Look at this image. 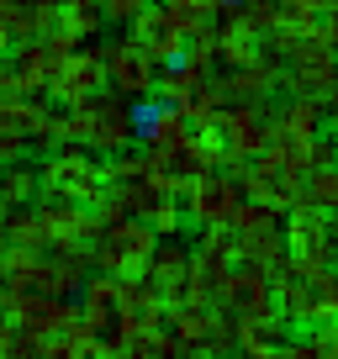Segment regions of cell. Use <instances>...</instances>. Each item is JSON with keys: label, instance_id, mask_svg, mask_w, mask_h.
<instances>
[{"label": "cell", "instance_id": "obj_1", "mask_svg": "<svg viewBox=\"0 0 338 359\" xmlns=\"http://www.w3.org/2000/svg\"><path fill=\"white\" fill-rule=\"evenodd\" d=\"M154 248H158V233L143 222V217H116V222H106L101 238H95L90 269L116 275V280H143V269H148V259H154Z\"/></svg>", "mask_w": 338, "mask_h": 359}, {"label": "cell", "instance_id": "obj_2", "mask_svg": "<svg viewBox=\"0 0 338 359\" xmlns=\"http://www.w3.org/2000/svg\"><path fill=\"white\" fill-rule=\"evenodd\" d=\"M37 191H43L48 201L95 206L111 191V180H106V164L85 158V148H58V154L43 158V169H37Z\"/></svg>", "mask_w": 338, "mask_h": 359}, {"label": "cell", "instance_id": "obj_3", "mask_svg": "<svg viewBox=\"0 0 338 359\" xmlns=\"http://www.w3.org/2000/svg\"><path fill=\"white\" fill-rule=\"evenodd\" d=\"M127 27H133V43L143 48L158 69H169V64H180V58H185V43H191V37L175 27V16H169L164 0H148V6H143Z\"/></svg>", "mask_w": 338, "mask_h": 359}, {"label": "cell", "instance_id": "obj_4", "mask_svg": "<svg viewBox=\"0 0 338 359\" xmlns=\"http://www.w3.org/2000/svg\"><path fill=\"white\" fill-rule=\"evenodd\" d=\"M217 133H222L233 164H248V158H259L270 148V122L254 101H227L222 116H217Z\"/></svg>", "mask_w": 338, "mask_h": 359}, {"label": "cell", "instance_id": "obj_5", "mask_svg": "<svg viewBox=\"0 0 338 359\" xmlns=\"http://www.w3.org/2000/svg\"><path fill=\"white\" fill-rule=\"evenodd\" d=\"M238 201H243V180L217 175V169L201 175V180H191V191H185V212L201 227H227L233 212H238Z\"/></svg>", "mask_w": 338, "mask_h": 359}, {"label": "cell", "instance_id": "obj_6", "mask_svg": "<svg viewBox=\"0 0 338 359\" xmlns=\"http://www.w3.org/2000/svg\"><path fill=\"white\" fill-rule=\"evenodd\" d=\"M101 85H106V58H101V48H74V53L53 69V79H48V101L79 106L85 95H95Z\"/></svg>", "mask_w": 338, "mask_h": 359}, {"label": "cell", "instance_id": "obj_7", "mask_svg": "<svg viewBox=\"0 0 338 359\" xmlns=\"http://www.w3.org/2000/svg\"><path fill=\"white\" fill-rule=\"evenodd\" d=\"M101 58H106V85L116 90V95H148V90L158 85V64L143 53V48L127 37V43H116V48H101Z\"/></svg>", "mask_w": 338, "mask_h": 359}, {"label": "cell", "instance_id": "obj_8", "mask_svg": "<svg viewBox=\"0 0 338 359\" xmlns=\"http://www.w3.org/2000/svg\"><path fill=\"white\" fill-rule=\"evenodd\" d=\"M143 275H148V291H154L158 296V302H180V296H185V285H191V254H185V248L180 243H169V248H154V259H148V269H143Z\"/></svg>", "mask_w": 338, "mask_h": 359}, {"label": "cell", "instance_id": "obj_9", "mask_svg": "<svg viewBox=\"0 0 338 359\" xmlns=\"http://www.w3.org/2000/svg\"><path fill=\"white\" fill-rule=\"evenodd\" d=\"M317 127H323V101L296 95L270 116V143H306V137H317Z\"/></svg>", "mask_w": 338, "mask_h": 359}, {"label": "cell", "instance_id": "obj_10", "mask_svg": "<svg viewBox=\"0 0 338 359\" xmlns=\"http://www.w3.org/2000/svg\"><path fill=\"white\" fill-rule=\"evenodd\" d=\"M191 133H196V127L185 122V111L164 106V116H158V122L143 133V143H148V154H158V158H164V154H175V148H185V143H191Z\"/></svg>", "mask_w": 338, "mask_h": 359}, {"label": "cell", "instance_id": "obj_11", "mask_svg": "<svg viewBox=\"0 0 338 359\" xmlns=\"http://www.w3.org/2000/svg\"><path fill=\"white\" fill-rule=\"evenodd\" d=\"M37 196V169L32 164H0V217L6 212H16V206H27Z\"/></svg>", "mask_w": 338, "mask_h": 359}, {"label": "cell", "instance_id": "obj_12", "mask_svg": "<svg viewBox=\"0 0 338 359\" xmlns=\"http://www.w3.org/2000/svg\"><path fill=\"white\" fill-rule=\"evenodd\" d=\"M306 201L323 206V212H338V164L312 169V175H306Z\"/></svg>", "mask_w": 338, "mask_h": 359}, {"label": "cell", "instance_id": "obj_13", "mask_svg": "<svg viewBox=\"0 0 338 359\" xmlns=\"http://www.w3.org/2000/svg\"><path fill=\"white\" fill-rule=\"evenodd\" d=\"M164 95H154V90H148V95H133V101H127V122H133V137H143L148 127L158 122V116H164Z\"/></svg>", "mask_w": 338, "mask_h": 359}, {"label": "cell", "instance_id": "obj_14", "mask_svg": "<svg viewBox=\"0 0 338 359\" xmlns=\"http://www.w3.org/2000/svg\"><path fill=\"white\" fill-rule=\"evenodd\" d=\"M148 175V154H111L106 158V180L111 185H127V180H143Z\"/></svg>", "mask_w": 338, "mask_h": 359}, {"label": "cell", "instance_id": "obj_15", "mask_svg": "<svg viewBox=\"0 0 338 359\" xmlns=\"http://www.w3.org/2000/svg\"><path fill=\"white\" fill-rule=\"evenodd\" d=\"M148 227H154V233H164V238H175L180 233V222H185V212H180V201H175V196H164V201L154 206V212L143 217Z\"/></svg>", "mask_w": 338, "mask_h": 359}, {"label": "cell", "instance_id": "obj_16", "mask_svg": "<svg viewBox=\"0 0 338 359\" xmlns=\"http://www.w3.org/2000/svg\"><path fill=\"white\" fill-rule=\"evenodd\" d=\"M175 333H180L185 344H201V338H212V323H206L201 306H185V312H175Z\"/></svg>", "mask_w": 338, "mask_h": 359}, {"label": "cell", "instance_id": "obj_17", "mask_svg": "<svg viewBox=\"0 0 338 359\" xmlns=\"http://www.w3.org/2000/svg\"><path fill=\"white\" fill-rule=\"evenodd\" d=\"M95 6H101V16H106V22H133V16L143 11L148 0H95Z\"/></svg>", "mask_w": 338, "mask_h": 359}, {"label": "cell", "instance_id": "obj_18", "mask_svg": "<svg viewBox=\"0 0 338 359\" xmlns=\"http://www.w3.org/2000/svg\"><path fill=\"white\" fill-rule=\"evenodd\" d=\"M27 154V137L22 133H0V164H16Z\"/></svg>", "mask_w": 338, "mask_h": 359}, {"label": "cell", "instance_id": "obj_19", "mask_svg": "<svg viewBox=\"0 0 338 359\" xmlns=\"http://www.w3.org/2000/svg\"><path fill=\"white\" fill-rule=\"evenodd\" d=\"M16 95H27L22 79H16V69H0V101H16Z\"/></svg>", "mask_w": 338, "mask_h": 359}, {"label": "cell", "instance_id": "obj_20", "mask_svg": "<svg viewBox=\"0 0 338 359\" xmlns=\"http://www.w3.org/2000/svg\"><path fill=\"white\" fill-rule=\"evenodd\" d=\"M6 48H11V32H6V22H0V53H6Z\"/></svg>", "mask_w": 338, "mask_h": 359}]
</instances>
